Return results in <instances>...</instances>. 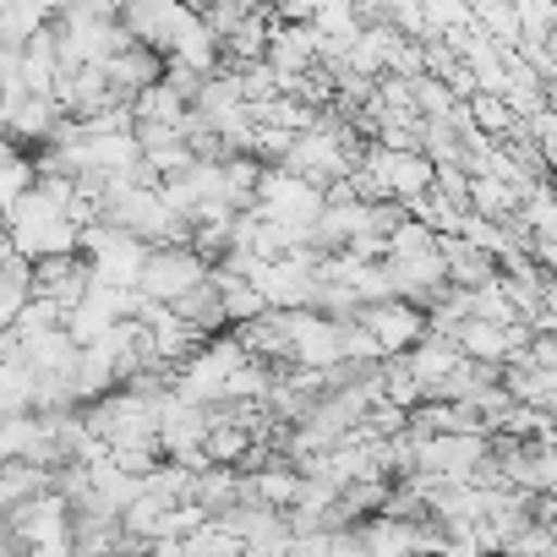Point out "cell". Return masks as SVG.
Returning <instances> with one entry per match:
<instances>
[{
    "instance_id": "cell-1",
    "label": "cell",
    "mask_w": 557,
    "mask_h": 557,
    "mask_svg": "<svg viewBox=\"0 0 557 557\" xmlns=\"http://www.w3.org/2000/svg\"><path fill=\"white\" fill-rule=\"evenodd\" d=\"M213 268L191 251V246H148V262H143V278L137 290L143 301H159V307H175L181 296H191Z\"/></svg>"
},
{
    "instance_id": "cell-2",
    "label": "cell",
    "mask_w": 557,
    "mask_h": 557,
    "mask_svg": "<svg viewBox=\"0 0 557 557\" xmlns=\"http://www.w3.org/2000/svg\"><path fill=\"white\" fill-rule=\"evenodd\" d=\"M356 323L372 334V345H377V356H383V361H388V356H405V350H410V345L426 334V312H421V307H410L405 296L367 301Z\"/></svg>"
},
{
    "instance_id": "cell-3",
    "label": "cell",
    "mask_w": 557,
    "mask_h": 557,
    "mask_svg": "<svg viewBox=\"0 0 557 557\" xmlns=\"http://www.w3.org/2000/svg\"><path fill=\"white\" fill-rule=\"evenodd\" d=\"M94 285V262L83 251H61V257H39L34 262V296L39 301H55L61 312H72Z\"/></svg>"
},
{
    "instance_id": "cell-4",
    "label": "cell",
    "mask_w": 557,
    "mask_h": 557,
    "mask_svg": "<svg viewBox=\"0 0 557 557\" xmlns=\"http://www.w3.org/2000/svg\"><path fill=\"white\" fill-rule=\"evenodd\" d=\"M405 367H410V377L421 383V399H437L443 383L465 367V350H459L454 339H443V334H421V339L405 350Z\"/></svg>"
},
{
    "instance_id": "cell-5",
    "label": "cell",
    "mask_w": 557,
    "mask_h": 557,
    "mask_svg": "<svg viewBox=\"0 0 557 557\" xmlns=\"http://www.w3.org/2000/svg\"><path fill=\"white\" fill-rule=\"evenodd\" d=\"M99 66H104V77H110V88H115L121 104H132L143 88H153V83L164 77V55H153V50H143V45H126V50H115V55L99 61Z\"/></svg>"
},
{
    "instance_id": "cell-6",
    "label": "cell",
    "mask_w": 557,
    "mask_h": 557,
    "mask_svg": "<svg viewBox=\"0 0 557 557\" xmlns=\"http://www.w3.org/2000/svg\"><path fill=\"white\" fill-rule=\"evenodd\" d=\"M437 246H443V262H448V285H459V290H481V285H492V278L503 273L497 257L475 251L459 235H437Z\"/></svg>"
},
{
    "instance_id": "cell-7",
    "label": "cell",
    "mask_w": 557,
    "mask_h": 557,
    "mask_svg": "<svg viewBox=\"0 0 557 557\" xmlns=\"http://www.w3.org/2000/svg\"><path fill=\"white\" fill-rule=\"evenodd\" d=\"M55 492V470L50 465H34V459H12V465H0V513H12L34 497Z\"/></svg>"
},
{
    "instance_id": "cell-8",
    "label": "cell",
    "mask_w": 557,
    "mask_h": 557,
    "mask_svg": "<svg viewBox=\"0 0 557 557\" xmlns=\"http://www.w3.org/2000/svg\"><path fill=\"white\" fill-rule=\"evenodd\" d=\"M17 350H23V361L34 367V372H66L72 377V361H77V339L66 334V323L61 329H45V334H34V339H17Z\"/></svg>"
},
{
    "instance_id": "cell-9",
    "label": "cell",
    "mask_w": 557,
    "mask_h": 557,
    "mask_svg": "<svg viewBox=\"0 0 557 557\" xmlns=\"http://www.w3.org/2000/svg\"><path fill=\"white\" fill-rule=\"evenodd\" d=\"M28 301H34V262L12 251L7 262H0V334L17 323V312H23Z\"/></svg>"
},
{
    "instance_id": "cell-10",
    "label": "cell",
    "mask_w": 557,
    "mask_h": 557,
    "mask_svg": "<svg viewBox=\"0 0 557 557\" xmlns=\"http://www.w3.org/2000/svg\"><path fill=\"white\" fill-rule=\"evenodd\" d=\"M181 323H191L202 339H213V334H224V301H219V285H213V273L202 278V285L191 290V296H181L175 307H170Z\"/></svg>"
},
{
    "instance_id": "cell-11",
    "label": "cell",
    "mask_w": 557,
    "mask_h": 557,
    "mask_svg": "<svg viewBox=\"0 0 557 557\" xmlns=\"http://www.w3.org/2000/svg\"><path fill=\"white\" fill-rule=\"evenodd\" d=\"M213 285H219V301H224V323H230V329H235V323H251V318L268 312V301H262V290L251 285V278L213 268Z\"/></svg>"
},
{
    "instance_id": "cell-12",
    "label": "cell",
    "mask_w": 557,
    "mask_h": 557,
    "mask_svg": "<svg viewBox=\"0 0 557 557\" xmlns=\"http://www.w3.org/2000/svg\"><path fill=\"white\" fill-rule=\"evenodd\" d=\"M465 115H470V126L481 132V137H513L519 132V115H513V104L503 99V94H475L470 104H465Z\"/></svg>"
},
{
    "instance_id": "cell-13",
    "label": "cell",
    "mask_w": 557,
    "mask_h": 557,
    "mask_svg": "<svg viewBox=\"0 0 557 557\" xmlns=\"http://www.w3.org/2000/svg\"><path fill=\"white\" fill-rule=\"evenodd\" d=\"M186 115H191V104H186V99H181V94H175L164 77L132 99V121H170V126H181Z\"/></svg>"
},
{
    "instance_id": "cell-14",
    "label": "cell",
    "mask_w": 557,
    "mask_h": 557,
    "mask_svg": "<svg viewBox=\"0 0 557 557\" xmlns=\"http://www.w3.org/2000/svg\"><path fill=\"white\" fill-rule=\"evenodd\" d=\"M39 181V170H34V159H23V153H12V159H0V213H12V202L28 191Z\"/></svg>"
},
{
    "instance_id": "cell-15",
    "label": "cell",
    "mask_w": 557,
    "mask_h": 557,
    "mask_svg": "<svg viewBox=\"0 0 557 557\" xmlns=\"http://www.w3.org/2000/svg\"><path fill=\"white\" fill-rule=\"evenodd\" d=\"M541 159H546V170L557 175V126H552V132L541 137Z\"/></svg>"
},
{
    "instance_id": "cell-16",
    "label": "cell",
    "mask_w": 557,
    "mask_h": 557,
    "mask_svg": "<svg viewBox=\"0 0 557 557\" xmlns=\"http://www.w3.org/2000/svg\"><path fill=\"white\" fill-rule=\"evenodd\" d=\"M7 257H12V230L0 224V262H7Z\"/></svg>"
},
{
    "instance_id": "cell-17",
    "label": "cell",
    "mask_w": 557,
    "mask_h": 557,
    "mask_svg": "<svg viewBox=\"0 0 557 557\" xmlns=\"http://www.w3.org/2000/svg\"><path fill=\"white\" fill-rule=\"evenodd\" d=\"M481 557H492V552H481Z\"/></svg>"
},
{
    "instance_id": "cell-18",
    "label": "cell",
    "mask_w": 557,
    "mask_h": 557,
    "mask_svg": "<svg viewBox=\"0 0 557 557\" xmlns=\"http://www.w3.org/2000/svg\"><path fill=\"white\" fill-rule=\"evenodd\" d=\"M0 99H7V94H0Z\"/></svg>"
}]
</instances>
